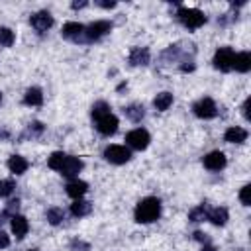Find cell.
<instances>
[{
	"mask_svg": "<svg viewBox=\"0 0 251 251\" xmlns=\"http://www.w3.org/2000/svg\"><path fill=\"white\" fill-rule=\"evenodd\" d=\"M161 216V200L155 196H147L138 202L134 218L138 224H151Z\"/></svg>",
	"mask_w": 251,
	"mask_h": 251,
	"instance_id": "cell-1",
	"label": "cell"
},
{
	"mask_svg": "<svg viewBox=\"0 0 251 251\" xmlns=\"http://www.w3.org/2000/svg\"><path fill=\"white\" fill-rule=\"evenodd\" d=\"M177 16L183 22V26L188 28V30H198L200 26L206 24V16L198 8H179V14Z\"/></svg>",
	"mask_w": 251,
	"mask_h": 251,
	"instance_id": "cell-2",
	"label": "cell"
},
{
	"mask_svg": "<svg viewBox=\"0 0 251 251\" xmlns=\"http://www.w3.org/2000/svg\"><path fill=\"white\" fill-rule=\"evenodd\" d=\"M104 159L112 165H124L132 159V151L124 146H108L104 149Z\"/></svg>",
	"mask_w": 251,
	"mask_h": 251,
	"instance_id": "cell-3",
	"label": "cell"
},
{
	"mask_svg": "<svg viewBox=\"0 0 251 251\" xmlns=\"http://www.w3.org/2000/svg\"><path fill=\"white\" fill-rule=\"evenodd\" d=\"M149 142H151V136H149V132L144 130V128H136V130L128 132V136H126V144H128L132 149H136V151L147 149Z\"/></svg>",
	"mask_w": 251,
	"mask_h": 251,
	"instance_id": "cell-4",
	"label": "cell"
},
{
	"mask_svg": "<svg viewBox=\"0 0 251 251\" xmlns=\"http://www.w3.org/2000/svg\"><path fill=\"white\" fill-rule=\"evenodd\" d=\"M233 57H235V51L231 47H220L214 55V67L222 73H230L233 69Z\"/></svg>",
	"mask_w": 251,
	"mask_h": 251,
	"instance_id": "cell-5",
	"label": "cell"
},
{
	"mask_svg": "<svg viewBox=\"0 0 251 251\" xmlns=\"http://www.w3.org/2000/svg\"><path fill=\"white\" fill-rule=\"evenodd\" d=\"M110 32H112V22L98 20V22H92L90 26L84 28V38H86V42H98L100 38L108 36Z\"/></svg>",
	"mask_w": 251,
	"mask_h": 251,
	"instance_id": "cell-6",
	"label": "cell"
},
{
	"mask_svg": "<svg viewBox=\"0 0 251 251\" xmlns=\"http://www.w3.org/2000/svg\"><path fill=\"white\" fill-rule=\"evenodd\" d=\"M192 112H194L196 118L212 120V118H216V114H218V106H216V102H214L212 98H200L198 102H194Z\"/></svg>",
	"mask_w": 251,
	"mask_h": 251,
	"instance_id": "cell-7",
	"label": "cell"
},
{
	"mask_svg": "<svg viewBox=\"0 0 251 251\" xmlns=\"http://www.w3.org/2000/svg\"><path fill=\"white\" fill-rule=\"evenodd\" d=\"M83 167H84V163L79 159V157H73V155H67L65 157V161H63V165H61V169H59V173L63 175V177H67V179H77L79 177V173L83 171Z\"/></svg>",
	"mask_w": 251,
	"mask_h": 251,
	"instance_id": "cell-8",
	"label": "cell"
},
{
	"mask_svg": "<svg viewBox=\"0 0 251 251\" xmlns=\"http://www.w3.org/2000/svg\"><path fill=\"white\" fill-rule=\"evenodd\" d=\"M61 36L65 40H69V42H75V43L86 42V38H84V26L79 24V22H67L63 26V30H61Z\"/></svg>",
	"mask_w": 251,
	"mask_h": 251,
	"instance_id": "cell-9",
	"label": "cell"
},
{
	"mask_svg": "<svg viewBox=\"0 0 251 251\" xmlns=\"http://www.w3.org/2000/svg\"><path fill=\"white\" fill-rule=\"evenodd\" d=\"M118 124H120L118 118L110 112V114H106V116H102V118L96 120V130L102 136H114L118 132Z\"/></svg>",
	"mask_w": 251,
	"mask_h": 251,
	"instance_id": "cell-10",
	"label": "cell"
},
{
	"mask_svg": "<svg viewBox=\"0 0 251 251\" xmlns=\"http://www.w3.org/2000/svg\"><path fill=\"white\" fill-rule=\"evenodd\" d=\"M226 165H228V159H226V155L222 151H210L204 157V167L208 171H222Z\"/></svg>",
	"mask_w": 251,
	"mask_h": 251,
	"instance_id": "cell-11",
	"label": "cell"
},
{
	"mask_svg": "<svg viewBox=\"0 0 251 251\" xmlns=\"http://www.w3.org/2000/svg\"><path fill=\"white\" fill-rule=\"evenodd\" d=\"M30 22H32V26H34L38 32H47V30L53 26V16H51L49 12H45V10H42V12L34 14V16L30 18Z\"/></svg>",
	"mask_w": 251,
	"mask_h": 251,
	"instance_id": "cell-12",
	"label": "cell"
},
{
	"mask_svg": "<svg viewBox=\"0 0 251 251\" xmlns=\"http://www.w3.org/2000/svg\"><path fill=\"white\" fill-rule=\"evenodd\" d=\"M149 59H151V55H149L147 47H134L130 51V65L132 67H146V65H149Z\"/></svg>",
	"mask_w": 251,
	"mask_h": 251,
	"instance_id": "cell-13",
	"label": "cell"
},
{
	"mask_svg": "<svg viewBox=\"0 0 251 251\" xmlns=\"http://www.w3.org/2000/svg\"><path fill=\"white\" fill-rule=\"evenodd\" d=\"M10 228H12V233H14L18 239H24L26 233H28V230H30V224H28L26 216L16 214V216L10 218Z\"/></svg>",
	"mask_w": 251,
	"mask_h": 251,
	"instance_id": "cell-14",
	"label": "cell"
},
{
	"mask_svg": "<svg viewBox=\"0 0 251 251\" xmlns=\"http://www.w3.org/2000/svg\"><path fill=\"white\" fill-rule=\"evenodd\" d=\"M224 140H226L228 144H243V142L247 140V130L239 128V126H231V128L226 130Z\"/></svg>",
	"mask_w": 251,
	"mask_h": 251,
	"instance_id": "cell-15",
	"label": "cell"
},
{
	"mask_svg": "<svg viewBox=\"0 0 251 251\" xmlns=\"http://www.w3.org/2000/svg\"><path fill=\"white\" fill-rule=\"evenodd\" d=\"M86 190H88V185H86L84 181H79V179H73V181H69V185H67V194H69L71 198H75V200L83 198V196L86 194Z\"/></svg>",
	"mask_w": 251,
	"mask_h": 251,
	"instance_id": "cell-16",
	"label": "cell"
},
{
	"mask_svg": "<svg viewBox=\"0 0 251 251\" xmlns=\"http://www.w3.org/2000/svg\"><path fill=\"white\" fill-rule=\"evenodd\" d=\"M208 220L214 224V226H226L228 224V220H230V212H228V208H224V206H218V208H212V210H208Z\"/></svg>",
	"mask_w": 251,
	"mask_h": 251,
	"instance_id": "cell-17",
	"label": "cell"
},
{
	"mask_svg": "<svg viewBox=\"0 0 251 251\" xmlns=\"http://www.w3.org/2000/svg\"><path fill=\"white\" fill-rule=\"evenodd\" d=\"M24 104L26 106H42L43 104V90L40 86H32L24 94Z\"/></svg>",
	"mask_w": 251,
	"mask_h": 251,
	"instance_id": "cell-18",
	"label": "cell"
},
{
	"mask_svg": "<svg viewBox=\"0 0 251 251\" xmlns=\"http://www.w3.org/2000/svg\"><path fill=\"white\" fill-rule=\"evenodd\" d=\"M28 167H30V163H28V159L22 157V155H12V157L8 159V169H10V173H14V175H24V173L28 171Z\"/></svg>",
	"mask_w": 251,
	"mask_h": 251,
	"instance_id": "cell-19",
	"label": "cell"
},
{
	"mask_svg": "<svg viewBox=\"0 0 251 251\" xmlns=\"http://www.w3.org/2000/svg\"><path fill=\"white\" fill-rule=\"evenodd\" d=\"M233 69L237 73H247L251 69V55L247 51L235 53V57H233Z\"/></svg>",
	"mask_w": 251,
	"mask_h": 251,
	"instance_id": "cell-20",
	"label": "cell"
},
{
	"mask_svg": "<svg viewBox=\"0 0 251 251\" xmlns=\"http://www.w3.org/2000/svg\"><path fill=\"white\" fill-rule=\"evenodd\" d=\"M90 210H92V204L88 200H83V198H79V200H75L71 204V214L75 218H84V216L90 214Z\"/></svg>",
	"mask_w": 251,
	"mask_h": 251,
	"instance_id": "cell-21",
	"label": "cell"
},
{
	"mask_svg": "<svg viewBox=\"0 0 251 251\" xmlns=\"http://www.w3.org/2000/svg\"><path fill=\"white\" fill-rule=\"evenodd\" d=\"M124 114H126L128 120L138 124V122H142L146 118V108H144V104H130L128 108H124Z\"/></svg>",
	"mask_w": 251,
	"mask_h": 251,
	"instance_id": "cell-22",
	"label": "cell"
},
{
	"mask_svg": "<svg viewBox=\"0 0 251 251\" xmlns=\"http://www.w3.org/2000/svg\"><path fill=\"white\" fill-rule=\"evenodd\" d=\"M171 104H173V94H171V92H159V94L153 98V106H155L159 112L169 110Z\"/></svg>",
	"mask_w": 251,
	"mask_h": 251,
	"instance_id": "cell-23",
	"label": "cell"
},
{
	"mask_svg": "<svg viewBox=\"0 0 251 251\" xmlns=\"http://www.w3.org/2000/svg\"><path fill=\"white\" fill-rule=\"evenodd\" d=\"M188 220L190 222H204V220H208V206L206 204H200V206L192 208L188 212Z\"/></svg>",
	"mask_w": 251,
	"mask_h": 251,
	"instance_id": "cell-24",
	"label": "cell"
},
{
	"mask_svg": "<svg viewBox=\"0 0 251 251\" xmlns=\"http://www.w3.org/2000/svg\"><path fill=\"white\" fill-rule=\"evenodd\" d=\"M110 104L108 102H104V100H98V102H94L92 104V118L94 120H98V118H102V116H106V114H110Z\"/></svg>",
	"mask_w": 251,
	"mask_h": 251,
	"instance_id": "cell-25",
	"label": "cell"
},
{
	"mask_svg": "<svg viewBox=\"0 0 251 251\" xmlns=\"http://www.w3.org/2000/svg\"><path fill=\"white\" fill-rule=\"evenodd\" d=\"M45 216H47V222H49L51 226H59V224L65 220V212H63L61 208H49Z\"/></svg>",
	"mask_w": 251,
	"mask_h": 251,
	"instance_id": "cell-26",
	"label": "cell"
},
{
	"mask_svg": "<svg viewBox=\"0 0 251 251\" xmlns=\"http://www.w3.org/2000/svg\"><path fill=\"white\" fill-rule=\"evenodd\" d=\"M14 32L10 28H0V45H4V47H12L14 45Z\"/></svg>",
	"mask_w": 251,
	"mask_h": 251,
	"instance_id": "cell-27",
	"label": "cell"
},
{
	"mask_svg": "<svg viewBox=\"0 0 251 251\" xmlns=\"http://www.w3.org/2000/svg\"><path fill=\"white\" fill-rule=\"evenodd\" d=\"M16 190V183L12 179H2L0 181V198H8Z\"/></svg>",
	"mask_w": 251,
	"mask_h": 251,
	"instance_id": "cell-28",
	"label": "cell"
},
{
	"mask_svg": "<svg viewBox=\"0 0 251 251\" xmlns=\"http://www.w3.org/2000/svg\"><path fill=\"white\" fill-rule=\"evenodd\" d=\"M65 153L63 151H55V153H51L49 155V159H47V165H49V169H53V171H59L61 169V165H63V161H65Z\"/></svg>",
	"mask_w": 251,
	"mask_h": 251,
	"instance_id": "cell-29",
	"label": "cell"
},
{
	"mask_svg": "<svg viewBox=\"0 0 251 251\" xmlns=\"http://www.w3.org/2000/svg\"><path fill=\"white\" fill-rule=\"evenodd\" d=\"M43 130H45V128H43L42 122H32V124L28 126V132H26V134L32 136V138H40V136L43 134Z\"/></svg>",
	"mask_w": 251,
	"mask_h": 251,
	"instance_id": "cell-30",
	"label": "cell"
},
{
	"mask_svg": "<svg viewBox=\"0 0 251 251\" xmlns=\"http://www.w3.org/2000/svg\"><path fill=\"white\" fill-rule=\"evenodd\" d=\"M239 200H241L243 206H251V185H245L239 190Z\"/></svg>",
	"mask_w": 251,
	"mask_h": 251,
	"instance_id": "cell-31",
	"label": "cell"
},
{
	"mask_svg": "<svg viewBox=\"0 0 251 251\" xmlns=\"http://www.w3.org/2000/svg\"><path fill=\"white\" fill-rule=\"evenodd\" d=\"M71 251H90V245L83 239H73L71 241Z\"/></svg>",
	"mask_w": 251,
	"mask_h": 251,
	"instance_id": "cell-32",
	"label": "cell"
},
{
	"mask_svg": "<svg viewBox=\"0 0 251 251\" xmlns=\"http://www.w3.org/2000/svg\"><path fill=\"white\" fill-rule=\"evenodd\" d=\"M18 208H20V200L16 198V200H10V202H8V206L4 208V212L12 218V216H16V214H18Z\"/></svg>",
	"mask_w": 251,
	"mask_h": 251,
	"instance_id": "cell-33",
	"label": "cell"
},
{
	"mask_svg": "<svg viewBox=\"0 0 251 251\" xmlns=\"http://www.w3.org/2000/svg\"><path fill=\"white\" fill-rule=\"evenodd\" d=\"M8 245H10V235L0 230V249H6Z\"/></svg>",
	"mask_w": 251,
	"mask_h": 251,
	"instance_id": "cell-34",
	"label": "cell"
},
{
	"mask_svg": "<svg viewBox=\"0 0 251 251\" xmlns=\"http://www.w3.org/2000/svg\"><path fill=\"white\" fill-rule=\"evenodd\" d=\"M249 108H251V98H247L245 102H243V106H241V112H243V118L249 122L251 120V114H249Z\"/></svg>",
	"mask_w": 251,
	"mask_h": 251,
	"instance_id": "cell-35",
	"label": "cell"
},
{
	"mask_svg": "<svg viewBox=\"0 0 251 251\" xmlns=\"http://www.w3.org/2000/svg\"><path fill=\"white\" fill-rule=\"evenodd\" d=\"M86 6H88L86 0H75V2H71V8L73 10H81V8H86Z\"/></svg>",
	"mask_w": 251,
	"mask_h": 251,
	"instance_id": "cell-36",
	"label": "cell"
},
{
	"mask_svg": "<svg viewBox=\"0 0 251 251\" xmlns=\"http://www.w3.org/2000/svg\"><path fill=\"white\" fill-rule=\"evenodd\" d=\"M194 239L200 241V243H208V237H206L204 231H194Z\"/></svg>",
	"mask_w": 251,
	"mask_h": 251,
	"instance_id": "cell-37",
	"label": "cell"
},
{
	"mask_svg": "<svg viewBox=\"0 0 251 251\" xmlns=\"http://www.w3.org/2000/svg\"><path fill=\"white\" fill-rule=\"evenodd\" d=\"M100 8H114L116 6V2H112V0H110V2H108V0H98V2H96Z\"/></svg>",
	"mask_w": 251,
	"mask_h": 251,
	"instance_id": "cell-38",
	"label": "cell"
},
{
	"mask_svg": "<svg viewBox=\"0 0 251 251\" xmlns=\"http://www.w3.org/2000/svg\"><path fill=\"white\" fill-rule=\"evenodd\" d=\"M202 251H216V249H214L212 245H204V247H202Z\"/></svg>",
	"mask_w": 251,
	"mask_h": 251,
	"instance_id": "cell-39",
	"label": "cell"
},
{
	"mask_svg": "<svg viewBox=\"0 0 251 251\" xmlns=\"http://www.w3.org/2000/svg\"><path fill=\"white\" fill-rule=\"evenodd\" d=\"M0 138H6V134H2V132H0Z\"/></svg>",
	"mask_w": 251,
	"mask_h": 251,
	"instance_id": "cell-40",
	"label": "cell"
},
{
	"mask_svg": "<svg viewBox=\"0 0 251 251\" xmlns=\"http://www.w3.org/2000/svg\"><path fill=\"white\" fill-rule=\"evenodd\" d=\"M0 102H2V92H0Z\"/></svg>",
	"mask_w": 251,
	"mask_h": 251,
	"instance_id": "cell-41",
	"label": "cell"
},
{
	"mask_svg": "<svg viewBox=\"0 0 251 251\" xmlns=\"http://www.w3.org/2000/svg\"><path fill=\"white\" fill-rule=\"evenodd\" d=\"M30 251H40V249H30Z\"/></svg>",
	"mask_w": 251,
	"mask_h": 251,
	"instance_id": "cell-42",
	"label": "cell"
}]
</instances>
